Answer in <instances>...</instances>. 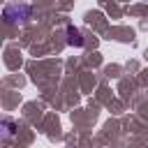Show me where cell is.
<instances>
[{
  "label": "cell",
  "instance_id": "cell-1",
  "mask_svg": "<svg viewBox=\"0 0 148 148\" xmlns=\"http://www.w3.org/2000/svg\"><path fill=\"white\" fill-rule=\"evenodd\" d=\"M28 16H30V5H18V2H14V5H7V7H5V18H7L9 23L25 21Z\"/></svg>",
  "mask_w": 148,
  "mask_h": 148
},
{
  "label": "cell",
  "instance_id": "cell-2",
  "mask_svg": "<svg viewBox=\"0 0 148 148\" xmlns=\"http://www.w3.org/2000/svg\"><path fill=\"white\" fill-rule=\"evenodd\" d=\"M67 44H69V46H76V49H81V46H83V37H81L79 28L67 25Z\"/></svg>",
  "mask_w": 148,
  "mask_h": 148
},
{
  "label": "cell",
  "instance_id": "cell-3",
  "mask_svg": "<svg viewBox=\"0 0 148 148\" xmlns=\"http://www.w3.org/2000/svg\"><path fill=\"white\" fill-rule=\"evenodd\" d=\"M2 127H5V139H9V136L14 134V130H12V127H14V123H12L9 118H5V120H2Z\"/></svg>",
  "mask_w": 148,
  "mask_h": 148
}]
</instances>
